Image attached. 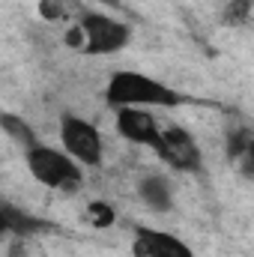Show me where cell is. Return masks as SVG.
<instances>
[{"label":"cell","instance_id":"obj_8","mask_svg":"<svg viewBox=\"0 0 254 257\" xmlns=\"http://www.w3.org/2000/svg\"><path fill=\"white\" fill-rule=\"evenodd\" d=\"M138 197L153 212H171L174 209V186L162 174H144L138 180Z\"/></svg>","mask_w":254,"mask_h":257},{"label":"cell","instance_id":"obj_11","mask_svg":"<svg viewBox=\"0 0 254 257\" xmlns=\"http://www.w3.org/2000/svg\"><path fill=\"white\" fill-rule=\"evenodd\" d=\"M227 159H242V156H251L254 153V141H251V128H233L227 132Z\"/></svg>","mask_w":254,"mask_h":257},{"label":"cell","instance_id":"obj_14","mask_svg":"<svg viewBox=\"0 0 254 257\" xmlns=\"http://www.w3.org/2000/svg\"><path fill=\"white\" fill-rule=\"evenodd\" d=\"M39 15L45 21H60V18H66V3L63 0H42L39 3Z\"/></svg>","mask_w":254,"mask_h":257},{"label":"cell","instance_id":"obj_13","mask_svg":"<svg viewBox=\"0 0 254 257\" xmlns=\"http://www.w3.org/2000/svg\"><path fill=\"white\" fill-rule=\"evenodd\" d=\"M248 21H251V0H230L224 6V24L248 27Z\"/></svg>","mask_w":254,"mask_h":257},{"label":"cell","instance_id":"obj_2","mask_svg":"<svg viewBox=\"0 0 254 257\" xmlns=\"http://www.w3.org/2000/svg\"><path fill=\"white\" fill-rule=\"evenodd\" d=\"M24 162H27L30 177L51 192H78L84 183V168L69 153L48 147L42 141H36L24 150Z\"/></svg>","mask_w":254,"mask_h":257},{"label":"cell","instance_id":"obj_1","mask_svg":"<svg viewBox=\"0 0 254 257\" xmlns=\"http://www.w3.org/2000/svg\"><path fill=\"white\" fill-rule=\"evenodd\" d=\"M183 93L168 87L165 81L135 72V69H117L111 72L105 84V102L111 108H144V105H159V108H180Z\"/></svg>","mask_w":254,"mask_h":257},{"label":"cell","instance_id":"obj_4","mask_svg":"<svg viewBox=\"0 0 254 257\" xmlns=\"http://www.w3.org/2000/svg\"><path fill=\"white\" fill-rule=\"evenodd\" d=\"M60 141L63 153H69L81 168H99L105 159V141L96 123L78 117V114H60Z\"/></svg>","mask_w":254,"mask_h":257},{"label":"cell","instance_id":"obj_10","mask_svg":"<svg viewBox=\"0 0 254 257\" xmlns=\"http://www.w3.org/2000/svg\"><path fill=\"white\" fill-rule=\"evenodd\" d=\"M3 212H6L9 233H15V236H33V233H45V230H51V227H48V221H42V218H36V215L24 212L21 206L3 203Z\"/></svg>","mask_w":254,"mask_h":257},{"label":"cell","instance_id":"obj_5","mask_svg":"<svg viewBox=\"0 0 254 257\" xmlns=\"http://www.w3.org/2000/svg\"><path fill=\"white\" fill-rule=\"evenodd\" d=\"M156 156L171 171H180V174H197L203 168V153H200L194 135L186 126H177V123L162 126V147Z\"/></svg>","mask_w":254,"mask_h":257},{"label":"cell","instance_id":"obj_6","mask_svg":"<svg viewBox=\"0 0 254 257\" xmlns=\"http://www.w3.org/2000/svg\"><path fill=\"white\" fill-rule=\"evenodd\" d=\"M114 128L132 147H147L153 153L162 147V126L147 108H114Z\"/></svg>","mask_w":254,"mask_h":257},{"label":"cell","instance_id":"obj_3","mask_svg":"<svg viewBox=\"0 0 254 257\" xmlns=\"http://www.w3.org/2000/svg\"><path fill=\"white\" fill-rule=\"evenodd\" d=\"M78 30H81V54H90V57L120 54L132 42V27L126 21L96 12V9L78 12Z\"/></svg>","mask_w":254,"mask_h":257},{"label":"cell","instance_id":"obj_9","mask_svg":"<svg viewBox=\"0 0 254 257\" xmlns=\"http://www.w3.org/2000/svg\"><path fill=\"white\" fill-rule=\"evenodd\" d=\"M0 132H3L9 141H15L21 150H27L30 144H36V141H39L36 128L30 126L21 114H15V111H0Z\"/></svg>","mask_w":254,"mask_h":257},{"label":"cell","instance_id":"obj_7","mask_svg":"<svg viewBox=\"0 0 254 257\" xmlns=\"http://www.w3.org/2000/svg\"><path fill=\"white\" fill-rule=\"evenodd\" d=\"M132 251L135 257H197L186 239L150 224H138L132 230Z\"/></svg>","mask_w":254,"mask_h":257},{"label":"cell","instance_id":"obj_15","mask_svg":"<svg viewBox=\"0 0 254 257\" xmlns=\"http://www.w3.org/2000/svg\"><path fill=\"white\" fill-rule=\"evenodd\" d=\"M9 233V224H6V212H3V200H0V236Z\"/></svg>","mask_w":254,"mask_h":257},{"label":"cell","instance_id":"obj_12","mask_svg":"<svg viewBox=\"0 0 254 257\" xmlns=\"http://www.w3.org/2000/svg\"><path fill=\"white\" fill-rule=\"evenodd\" d=\"M87 215H90V224L99 227V230H105V227H111L117 221V212H114V206L108 200H93L87 206Z\"/></svg>","mask_w":254,"mask_h":257}]
</instances>
